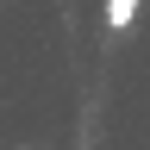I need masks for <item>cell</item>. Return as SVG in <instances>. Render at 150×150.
Returning a JSON list of instances; mask_svg holds the SVG:
<instances>
[{"instance_id":"6da1fadb","label":"cell","mask_w":150,"mask_h":150,"mask_svg":"<svg viewBox=\"0 0 150 150\" xmlns=\"http://www.w3.org/2000/svg\"><path fill=\"white\" fill-rule=\"evenodd\" d=\"M131 19H138V0H106V25L112 31H125Z\"/></svg>"}]
</instances>
